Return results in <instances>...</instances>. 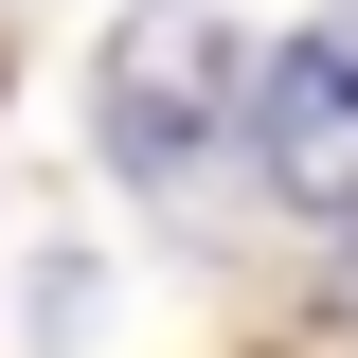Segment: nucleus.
I'll list each match as a JSON object with an SVG mask.
<instances>
[{
	"label": "nucleus",
	"mask_w": 358,
	"mask_h": 358,
	"mask_svg": "<svg viewBox=\"0 0 358 358\" xmlns=\"http://www.w3.org/2000/svg\"><path fill=\"white\" fill-rule=\"evenodd\" d=\"M251 143L287 179V215H358V36L341 18L287 36V54H251Z\"/></svg>",
	"instance_id": "nucleus-2"
},
{
	"label": "nucleus",
	"mask_w": 358,
	"mask_h": 358,
	"mask_svg": "<svg viewBox=\"0 0 358 358\" xmlns=\"http://www.w3.org/2000/svg\"><path fill=\"white\" fill-rule=\"evenodd\" d=\"M108 162L143 179V197H179V179L233 143V108H251V54H233V18H197V0H143L126 36H108Z\"/></svg>",
	"instance_id": "nucleus-1"
}]
</instances>
